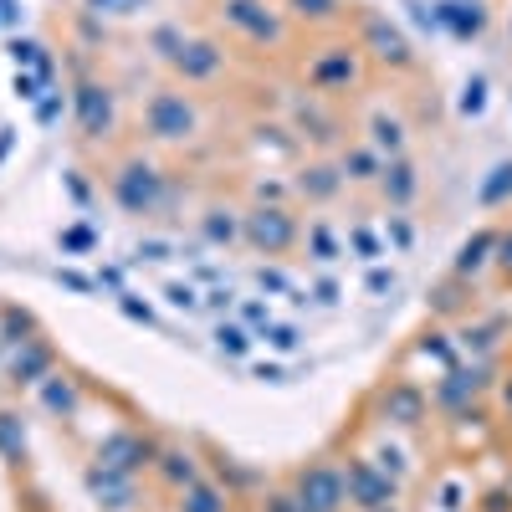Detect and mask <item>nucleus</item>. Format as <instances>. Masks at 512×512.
Masks as SVG:
<instances>
[{
  "mask_svg": "<svg viewBox=\"0 0 512 512\" xmlns=\"http://www.w3.org/2000/svg\"><path fill=\"white\" fill-rule=\"evenodd\" d=\"M144 128H149V139H159V144H185L195 128H200V113H195V103L185 93L159 88L144 103Z\"/></svg>",
  "mask_w": 512,
  "mask_h": 512,
  "instance_id": "f257e3e1",
  "label": "nucleus"
},
{
  "mask_svg": "<svg viewBox=\"0 0 512 512\" xmlns=\"http://www.w3.org/2000/svg\"><path fill=\"white\" fill-rule=\"evenodd\" d=\"M292 497H297V507H303V512H344V502H349L344 466H338V461L303 466L297 482H292Z\"/></svg>",
  "mask_w": 512,
  "mask_h": 512,
  "instance_id": "f03ea898",
  "label": "nucleus"
},
{
  "mask_svg": "<svg viewBox=\"0 0 512 512\" xmlns=\"http://www.w3.org/2000/svg\"><path fill=\"white\" fill-rule=\"evenodd\" d=\"M113 200L128 210V216H154L164 205V175L149 159H128L113 175Z\"/></svg>",
  "mask_w": 512,
  "mask_h": 512,
  "instance_id": "7ed1b4c3",
  "label": "nucleus"
},
{
  "mask_svg": "<svg viewBox=\"0 0 512 512\" xmlns=\"http://www.w3.org/2000/svg\"><path fill=\"white\" fill-rule=\"evenodd\" d=\"M297 216L287 205H256L251 216L241 221V241L246 246H256V251H267V256H282V251H292L297 246Z\"/></svg>",
  "mask_w": 512,
  "mask_h": 512,
  "instance_id": "20e7f679",
  "label": "nucleus"
},
{
  "mask_svg": "<svg viewBox=\"0 0 512 512\" xmlns=\"http://www.w3.org/2000/svg\"><path fill=\"white\" fill-rule=\"evenodd\" d=\"M344 487H349V502L364 507V512H384V507H395V497H400V487L390 482V472H384L379 461H364V456H349Z\"/></svg>",
  "mask_w": 512,
  "mask_h": 512,
  "instance_id": "39448f33",
  "label": "nucleus"
},
{
  "mask_svg": "<svg viewBox=\"0 0 512 512\" xmlns=\"http://www.w3.org/2000/svg\"><path fill=\"white\" fill-rule=\"evenodd\" d=\"M98 461L113 466V472H123V477H139L144 466L159 461V446H154L149 436H139V431H118V436H108V441L98 446Z\"/></svg>",
  "mask_w": 512,
  "mask_h": 512,
  "instance_id": "423d86ee",
  "label": "nucleus"
},
{
  "mask_svg": "<svg viewBox=\"0 0 512 512\" xmlns=\"http://www.w3.org/2000/svg\"><path fill=\"white\" fill-rule=\"evenodd\" d=\"M77 128H82V139H108L113 134V93L103 88V82H77Z\"/></svg>",
  "mask_w": 512,
  "mask_h": 512,
  "instance_id": "0eeeda50",
  "label": "nucleus"
},
{
  "mask_svg": "<svg viewBox=\"0 0 512 512\" xmlns=\"http://www.w3.org/2000/svg\"><path fill=\"white\" fill-rule=\"evenodd\" d=\"M308 82L318 93H338V88H354L359 82V57L349 47H328L308 62Z\"/></svg>",
  "mask_w": 512,
  "mask_h": 512,
  "instance_id": "6e6552de",
  "label": "nucleus"
},
{
  "mask_svg": "<svg viewBox=\"0 0 512 512\" xmlns=\"http://www.w3.org/2000/svg\"><path fill=\"white\" fill-rule=\"evenodd\" d=\"M226 21L251 41H282V21L267 11V0H226Z\"/></svg>",
  "mask_w": 512,
  "mask_h": 512,
  "instance_id": "1a4fd4ad",
  "label": "nucleus"
},
{
  "mask_svg": "<svg viewBox=\"0 0 512 512\" xmlns=\"http://www.w3.org/2000/svg\"><path fill=\"white\" fill-rule=\"evenodd\" d=\"M379 410H384V420H395V425H420V420H425V395H420V384H410V379L384 384Z\"/></svg>",
  "mask_w": 512,
  "mask_h": 512,
  "instance_id": "9d476101",
  "label": "nucleus"
},
{
  "mask_svg": "<svg viewBox=\"0 0 512 512\" xmlns=\"http://www.w3.org/2000/svg\"><path fill=\"white\" fill-rule=\"evenodd\" d=\"M88 492L98 497V507H113V512L134 507V477L113 472V466H103V461L88 466Z\"/></svg>",
  "mask_w": 512,
  "mask_h": 512,
  "instance_id": "9b49d317",
  "label": "nucleus"
},
{
  "mask_svg": "<svg viewBox=\"0 0 512 512\" xmlns=\"http://www.w3.org/2000/svg\"><path fill=\"white\" fill-rule=\"evenodd\" d=\"M364 41L374 47V57H379V62H390V67H410V41H405L390 21H384V16H369V21H364Z\"/></svg>",
  "mask_w": 512,
  "mask_h": 512,
  "instance_id": "f8f14e48",
  "label": "nucleus"
},
{
  "mask_svg": "<svg viewBox=\"0 0 512 512\" xmlns=\"http://www.w3.org/2000/svg\"><path fill=\"white\" fill-rule=\"evenodd\" d=\"M221 62H226V52L216 47V41H190V47L180 52V62H175V72L185 82H210L221 72Z\"/></svg>",
  "mask_w": 512,
  "mask_h": 512,
  "instance_id": "ddd939ff",
  "label": "nucleus"
},
{
  "mask_svg": "<svg viewBox=\"0 0 512 512\" xmlns=\"http://www.w3.org/2000/svg\"><path fill=\"white\" fill-rule=\"evenodd\" d=\"M11 379L16 384H41V379H52V349L47 344H21L16 349V359H11Z\"/></svg>",
  "mask_w": 512,
  "mask_h": 512,
  "instance_id": "4468645a",
  "label": "nucleus"
},
{
  "mask_svg": "<svg viewBox=\"0 0 512 512\" xmlns=\"http://www.w3.org/2000/svg\"><path fill=\"white\" fill-rule=\"evenodd\" d=\"M338 190H344V169H333V164H308L303 175H297V195L303 200H333Z\"/></svg>",
  "mask_w": 512,
  "mask_h": 512,
  "instance_id": "2eb2a0df",
  "label": "nucleus"
},
{
  "mask_svg": "<svg viewBox=\"0 0 512 512\" xmlns=\"http://www.w3.org/2000/svg\"><path fill=\"white\" fill-rule=\"evenodd\" d=\"M159 477L175 487V492H185L190 482H200V466H195V451H185V446H169V451H159Z\"/></svg>",
  "mask_w": 512,
  "mask_h": 512,
  "instance_id": "dca6fc26",
  "label": "nucleus"
},
{
  "mask_svg": "<svg viewBox=\"0 0 512 512\" xmlns=\"http://www.w3.org/2000/svg\"><path fill=\"white\" fill-rule=\"evenodd\" d=\"M369 149H379L384 159H400V149H405V123L390 118V113H374V118H369Z\"/></svg>",
  "mask_w": 512,
  "mask_h": 512,
  "instance_id": "f3484780",
  "label": "nucleus"
},
{
  "mask_svg": "<svg viewBox=\"0 0 512 512\" xmlns=\"http://www.w3.org/2000/svg\"><path fill=\"white\" fill-rule=\"evenodd\" d=\"M180 512H231V497L216 487V482H190L185 492H180Z\"/></svg>",
  "mask_w": 512,
  "mask_h": 512,
  "instance_id": "a211bd4d",
  "label": "nucleus"
},
{
  "mask_svg": "<svg viewBox=\"0 0 512 512\" xmlns=\"http://www.w3.org/2000/svg\"><path fill=\"white\" fill-rule=\"evenodd\" d=\"M379 180H384V195H390L395 205H410L415 200V169L405 159H390V164L379 169Z\"/></svg>",
  "mask_w": 512,
  "mask_h": 512,
  "instance_id": "6ab92c4d",
  "label": "nucleus"
},
{
  "mask_svg": "<svg viewBox=\"0 0 512 512\" xmlns=\"http://www.w3.org/2000/svg\"><path fill=\"white\" fill-rule=\"evenodd\" d=\"M200 236H205V241H216V246H231V241H241V221L231 216V210H205Z\"/></svg>",
  "mask_w": 512,
  "mask_h": 512,
  "instance_id": "aec40b11",
  "label": "nucleus"
},
{
  "mask_svg": "<svg viewBox=\"0 0 512 512\" xmlns=\"http://www.w3.org/2000/svg\"><path fill=\"white\" fill-rule=\"evenodd\" d=\"M0 338H6V344H31L36 338V318L31 313H21V308H0Z\"/></svg>",
  "mask_w": 512,
  "mask_h": 512,
  "instance_id": "412c9836",
  "label": "nucleus"
},
{
  "mask_svg": "<svg viewBox=\"0 0 512 512\" xmlns=\"http://www.w3.org/2000/svg\"><path fill=\"white\" fill-rule=\"evenodd\" d=\"M338 169H344V180H374L379 169H384V154L379 149H349Z\"/></svg>",
  "mask_w": 512,
  "mask_h": 512,
  "instance_id": "4be33fe9",
  "label": "nucleus"
},
{
  "mask_svg": "<svg viewBox=\"0 0 512 512\" xmlns=\"http://www.w3.org/2000/svg\"><path fill=\"white\" fill-rule=\"evenodd\" d=\"M441 21L456 31V36H477L487 26V11L482 6H441Z\"/></svg>",
  "mask_w": 512,
  "mask_h": 512,
  "instance_id": "5701e85b",
  "label": "nucleus"
},
{
  "mask_svg": "<svg viewBox=\"0 0 512 512\" xmlns=\"http://www.w3.org/2000/svg\"><path fill=\"white\" fill-rule=\"evenodd\" d=\"M41 405H47V410H57V415H72L77 410V390H72V384L67 379H41Z\"/></svg>",
  "mask_w": 512,
  "mask_h": 512,
  "instance_id": "b1692460",
  "label": "nucleus"
},
{
  "mask_svg": "<svg viewBox=\"0 0 512 512\" xmlns=\"http://www.w3.org/2000/svg\"><path fill=\"white\" fill-rule=\"evenodd\" d=\"M492 246H497V236H492V231H482L477 241H466V246H461V262H456V277L477 272V267L487 262V251H492Z\"/></svg>",
  "mask_w": 512,
  "mask_h": 512,
  "instance_id": "393cba45",
  "label": "nucleus"
},
{
  "mask_svg": "<svg viewBox=\"0 0 512 512\" xmlns=\"http://www.w3.org/2000/svg\"><path fill=\"white\" fill-rule=\"evenodd\" d=\"M216 344H221V354L246 359V354H251V333H246L241 323H221V328H216Z\"/></svg>",
  "mask_w": 512,
  "mask_h": 512,
  "instance_id": "a878e982",
  "label": "nucleus"
},
{
  "mask_svg": "<svg viewBox=\"0 0 512 512\" xmlns=\"http://www.w3.org/2000/svg\"><path fill=\"white\" fill-rule=\"evenodd\" d=\"M287 11L297 21H333L344 6H338V0H287Z\"/></svg>",
  "mask_w": 512,
  "mask_h": 512,
  "instance_id": "bb28decb",
  "label": "nucleus"
},
{
  "mask_svg": "<svg viewBox=\"0 0 512 512\" xmlns=\"http://www.w3.org/2000/svg\"><path fill=\"white\" fill-rule=\"evenodd\" d=\"M11 62H16V72L21 67H41V62H47V47H41V41H31V36H11Z\"/></svg>",
  "mask_w": 512,
  "mask_h": 512,
  "instance_id": "cd10ccee",
  "label": "nucleus"
},
{
  "mask_svg": "<svg viewBox=\"0 0 512 512\" xmlns=\"http://www.w3.org/2000/svg\"><path fill=\"white\" fill-rule=\"evenodd\" d=\"M190 47V41H185V31L180 26H159L154 31V52L164 57V62H180V52Z\"/></svg>",
  "mask_w": 512,
  "mask_h": 512,
  "instance_id": "c85d7f7f",
  "label": "nucleus"
},
{
  "mask_svg": "<svg viewBox=\"0 0 512 512\" xmlns=\"http://www.w3.org/2000/svg\"><path fill=\"white\" fill-rule=\"evenodd\" d=\"M482 390V374H451V384H441V405H456V400H466V395H477Z\"/></svg>",
  "mask_w": 512,
  "mask_h": 512,
  "instance_id": "c756f323",
  "label": "nucleus"
},
{
  "mask_svg": "<svg viewBox=\"0 0 512 512\" xmlns=\"http://www.w3.org/2000/svg\"><path fill=\"white\" fill-rule=\"evenodd\" d=\"M308 251L318 256V262H338V251H344V246H338V236L328 226H308Z\"/></svg>",
  "mask_w": 512,
  "mask_h": 512,
  "instance_id": "7c9ffc66",
  "label": "nucleus"
},
{
  "mask_svg": "<svg viewBox=\"0 0 512 512\" xmlns=\"http://www.w3.org/2000/svg\"><path fill=\"white\" fill-rule=\"evenodd\" d=\"M62 108H67V103H62L57 88H52V93H41V98H36V123H41V128H52V123L62 118Z\"/></svg>",
  "mask_w": 512,
  "mask_h": 512,
  "instance_id": "2f4dec72",
  "label": "nucleus"
},
{
  "mask_svg": "<svg viewBox=\"0 0 512 512\" xmlns=\"http://www.w3.org/2000/svg\"><path fill=\"white\" fill-rule=\"evenodd\" d=\"M98 246V231L93 226H67L62 231V251H93Z\"/></svg>",
  "mask_w": 512,
  "mask_h": 512,
  "instance_id": "473e14b6",
  "label": "nucleus"
},
{
  "mask_svg": "<svg viewBox=\"0 0 512 512\" xmlns=\"http://www.w3.org/2000/svg\"><path fill=\"white\" fill-rule=\"evenodd\" d=\"M164 297H169V308H180V313L200 308V292H195V287H185V282H169V287H164Z\"/></svg>",
  "mask_w": 512,
  "mask_h": 512,
  "instance_id": "72a5a7b5",
  "label": "nucleus"
},
{
  "mask_svg": "<svg viewBox=\"0 0 512 512\" xmlns=\"http://www.w3.org/2000/svg\"><path fill=\"white\" fill-rule=\"evenodd\" d=\"M139 6H149V0H88V11L98 16H134Z\"/></svg>",
  "mask_w": 512,
  "mask_h": 512,
  "instance_id": "f704fd0d",
  "label": "nucleus"
},
{
  "mask_svg": "<svg viewBox=\"0 0 512 512\" xmlns=\"http://www.w3.org/2000/svg\"><path fill=\"white\" fill-rule=\"evenodd\" d=\"M11 88H16V98H26V103H36L41 93H47V88H41V77H36V72H16V82H11Z\"/></svg>",
  "mask_w": 512,
  "mask_h": 512,
  "instance_id": "c9c22d12",
  "label": "nucleus"
},
{
  "mask_svg": "<svg viewBox=\"0 0 512 512\" xmlns=\"http://www.w3.org/2000/svg\"><path fill=\"white\" fill-rule=\"evenodd\" d=\"M349 246L364 256V262H374V256H379V241H374V231H364V226H354V231H349Z\"/></svg>",
  "mask_w": 512,
  "mask_h": 512,
  "instance_id": "e433bc0d",
  "label": "nucleus"
},
{
  "mask_svg": "<svg viewBox=\"0 0 512 512\" xmlns=\"http://www.w3.org/2000/svg\"><path fill=\"white\" fill-rule=\"evenodd\" d=\"M118 308H123L128 318H134V323H144V328L154 323V313H149V303H139V297H128V292H118Z\"/></svg>",
  "mask_w": 512,
  "mask_h": 512,
  "instance_id": "4c0bfd02",
  "label": "nucleus"
},
{
  "mask_svg": "<svg viewBox=\"0 0 512 512\" xmlns=\"http://www.w3.org/2000/svg\"><path fill=\"white\" fill-rule=\"evenodd\" d=\"M0 451L16 456L21 451V436H16V415H0Z\"/></svg>",
  "mask_w": 512,
  "mask_h": 512,
  "instance_id": "58836bf2",
  "label": "nucleus"
},
{
  "mask_svg": "<svg viewBox=\"0 0 512 512\" xmlns=\"http://www.w3.org/2000/svg\"><path fill=\"white\" fill-rule=\"evenodd\" d=\"M267 338H272V349H282V354H292V349H297V328H287V323H272V328H267Z\"/></svg>",
  "mask_w": 512,
  "mask_h": 512,
  "instance_id": "ea45409f",
  "label": "nucleus"
},
{
  "mask_svg": "<svg viewBox=\"0 0 512 512\" xmlns=\"http://www.w3.org/2000/svg\"><path fill=\"white\" fill-rule=\"evenodd\" d=\"M241 318H246L251 328H262V333L272 328V308H267V303H246V308H241Z\"/></svg>",
  "mask_w": 512,
  "mask_h": 512,
  "instance_id": "a19ab883",
  "label": "nucleus"
},
{
  "mask_svg": "<svg viewBox=\"0 0 512 512\" xmlns=\"http://www.w3.org/2000/svg\"><path fill=\"white\" fill-rule=\"evenodd\" d=\"M507 190H512V164H502V169H497V180H492L482 195H487V200H502Z\"/></svg>",
  "mask_w": 512,
  "mask_h": 512,
  "instance_id": "79ce46f5",
  "label": "nucleus"
},
{
  "mask_svg": "<svg viewBox=\"0 0 512 512\" xmlns=\"http://www.w3.org/2000/svg\"><path fill=\"white\" fill-rule=\"evenodd\" d=\"M57 282H62V287H72V292H93V287H98V282H88V277L72 272V267H62V272H57Z\"/></svg>",
  "mask_w": 512,
  "mask_h": 512,
  "instance_id": "37998d69",
  "label": "nucleus"
},
{
  "mask_svg": "<svg viewBox=\"0 0 512 512\" xmlns=\"http://www.w3.org/2000/svg\"><path fill=\"white\" fill-rule=\"evenodd\" d=\"M267 512H303V507H297L292 492H272V497H267Z\"/></svg>",
  "mask_w": 512,
  "mask_h": 512,
  "instance_id": "c03bdc74",
  "label": "nucleus"
},
{
  "mask_svg": "<svg viewBox=\"0 0 512 512\" xmlns=\"http://www.w3.org/2000/svg\"><path fill=\"white\" fill-rule=\"evenodd\" d=\"M139 256H144V262H164L169 246H164V241H139Z\"/></svg>",
  "mask_w": 512,
  "mask_h": 512,
  "instance_id": "a18cd8bd",
  "label": "nucleus"
},
{
  "mask_svg": "<svg viewBox=\"0 0 512 512\" xmlns=\"http://www.w3.org/2000/svg\"><path fill=\"white\" fill-rule=\"evenodd\" d=\"M205 308H216V313H231V292H226V287H216V292L205 297Z\"/></svg>",
  "mask_w": 512,
  "mask_h": 512,
  "instance_id": "49530a36",
  "label": "nucleus"
},
{
  "mask_svg": "<svg viewBox=\"0 0 512 512\" xmlns=\"http://www.w3.org/2000/svg\"><path fill=\"white\" fill-rule=\"evenodd\" d=\"M67 190H72V200H77V205H88V200H93V190H88V185H82L77 175H67Z\"/></svg>",
  "mask_w": 512,
  "mask_h": 512,
  "instance_id": "de8ad7c7",
  "label": "nucleus"
},
{
  "mask_svg": "<svg viewBox=\"0 0 512 512\" xmlns=\"http://www.w3.org/2000/svg\"><path fill=\"white\" fill-rule=\"evenodd\" d=\"M395 287V272H369V292H390Z\"/></svg>",
  "mask_w": 512,
  "mask_h": 512,
  "instance_id": "09e8293b",
  "label": "nucleus"
},
{
  "mask_svg": "<svg viewBox=\"0 0 512 512\" xmlns=\"http://www.w3.org/2000/svg\"><path fill=\"white\" fill-rule=\"evenodd\" d=\"M466 113H477L482 108V82H472V88H466V103H461Z\"/></svg>",
  "mask_w": 512,
  "mask_h": 512,
  "instance_id": "8fccbe9b",
  "label": "nucleus"
},
{
  "mask_svg": "<svg viewBox=\"0 0 512 512\" xmlns=\"http://www.w3.org/2000/svg\"><path fill=\"white\" fill-rule=\"evenodd\" d=\"M11 144H16V128H0V159L11 154Z\"/></svg>",
  "mask_w": 512,
  "mask_h": 512,
  "instance_id": "3c124183",
  "label": "nucleus"
},
{
  "mask_svg": "<svg viewBox=\"0 0 512 512\" xmlns=\"http://www.w3.org/2000/svg\"><path fill=\"white\" fill-rule=\"evenodd\" d=\"M318 303H338V287L333 282H318Z\"/></svg>",
  "mask_w": 512,
  "mask_h": 512,
  "instance_id": "603ef678",
  "label": "nucleus"
},
{
  "mask_svg": "<svg viewBox=\"0 0 512 512\" xmlns=\"http://www.w3.org/2000/svg\"><path fill=\"white\" fill-rule=\"evenodd\" d=\"M502 272H507V277H512V236H507V241H502Z\"/></svg>",
  "mask_w": 512,
  "mask_h": 512,
  "instance_id": "864d4df0",
  "label": "nucleus"
},
{
  "mask_svg": "<svg viewBox=\"0 0 512 512\" xmlns=\"http://www.w3.org/2000/svg\"><path fill=\"white\" fill-rule=\"evenodd\" d=\"M507 405H512V384H507Z\"/></svg>",
  "mask_w": 512,
  "mask_h": 512,
  "instance_id": "5fc2aeb1",
  "label": "nucleus"
},
{
  "mask_svg": "<svg viewBox=\"0 0 512 512\" xmlns=\"http://www.w3.org/2000/svg\"><path fill=\"white\" fill-rule=\"evenodd\" d=\"M384 512H395V507H384Z\"/></svg>",
  "mask_w": 512,
  "mask_h": 512,
  "instance_id": "6e6d98bb",
  "label": "nucleus"
}]
</instances>
